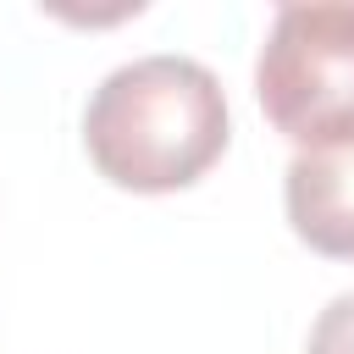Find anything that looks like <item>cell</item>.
<instances>
[{
    "mask_svg": "<svg viewBox=\"0 0 354 354\" xmlns=\"http://www.w3.org/2000/svg\"><path fill=\"white\" fill-rule=\"evenodd\" d=\"M221 77L194 55H138L100 77L83 111L94 171L133 194H177L227 149Z\"/></svg>",
    "mask_w": 354,
    "mask_h": 354,
    "instance_id": "cell-1",
    "label": "cell"
},
{
    "mask_svg": "<svg viewBox=\"0 0 354 354\" xmlns=\"http://www.w3.org/2000/svg\"><path fill=\"white\" fill-rule=\"evenodd\" d=\"M254 94L299 149L354 138V0L282 6L254 61Z\"/></svg>",
    "mask_w": 354,
    "mask_h": 354,
    "instance_id": "cell-2",
    "label": "cell"
},
{
    "mask_svg": "<svg viewBox=\"0 0 354 354\" xmlns=\"http://www.w3.org/2000/svg\"><path fill=\"white\" fill-rule=\"evenodd\" d=\"M282 205L315 254L354 260V138L299 149L282 177Z\"/></svg>",
    "mask_w": 354,
    "mask_h": 354,
    "instance_id": "cell-3",
    "label": "cell"
},
{
    "mask_svg": "<svg viewBox=\"0 0 354 354\" xmlns=\"http://www.w3.org/2000/svg\"><path fill=\"white\" fill-rule=\"evenodd\" d=\"M304 354H354V293H337V299L315 315Z\"/></svg>",
    "mask_w": 354,
    "mask_h": 354,
    "instance_id": "cell-4",
    "label": "cell"
}]
</instances>
